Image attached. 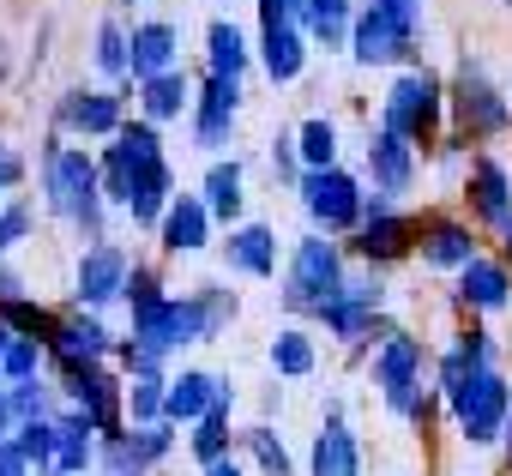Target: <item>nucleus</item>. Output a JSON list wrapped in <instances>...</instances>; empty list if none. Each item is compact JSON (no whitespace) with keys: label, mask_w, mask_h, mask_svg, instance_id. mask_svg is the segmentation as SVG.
Listing matches in <instances>:
<instances>
[{"label":"nucleus","mask_w":512,"mask_h":476,"mask_svg":"<svg viewBox=\"0 0 512 476\" xmlns=\"http://www.w3.org/2000/svg\"><path fill=\"white\" fill-rule=\"evenodd\" d=\"M235 121H241V79L229 73H205L199 91H193V115H187V133H193V151L217 157L235 145Z\"/></svg>","instance_id":"nucleus-14"},{"label":"nucleus","mask_w":512,"mask_h":476,"mask_svg":"<svg viewBox=\"0 0 512 476\" xmlns=\"http://www.w3.org/2000/svg\"><path fill=\"white\" fill-rule=\"evenodd\" d=\"M97 446H103L97 422L85 410L61 404L55 410V476H91L97 470Z\"/></svg>","instance_id":"nucleus-26"},{"label":"nucleus","mask_w":512,"mask_h":476,"mask_svg":"<svg viewBox=\"0 0 512 476\" xmlns=\"http://www.w3.org/2000/svg\"><path fill=\"white\" fill-rule=\"evenodd\" d=\"M163 296V272L157 266H145V260H133V272H127V308H139V302H157Z\"/></svg>","instance_id":"nucleus-47"},{"label":"nucleus","mask_w":512,"mask_h":476,"mask_svg":"<svg viewBox=\"0 0 512 476\" xmlns=\"http://www.w3.org/2000/svg\"><path fill=\"white\" fill-rule=\"evenodd\" d=\"M19 296H31V284H25L7 260H0V302H19Z\"/></svg>","instance_id":"nucleus-51"},{"label":"nucleus","mask_w":512,"mask_h":476,"mask_svg":"<svg viewBox=\"0 0 512 476\" xmlns=\"http://www.w3.org/2000/svg\"><path fill=\"white\" fill-rule=\"evenodd\" d=\"M7 79H13V43L0 37V85H7Z\"/></svg>","instance_id":"nucleus-54"},{"label":"nucleus","mask_w":512,"mask_h":476,"mask_svg":"<svg viewBox=\"0 0 512 476\" xmlns=\"http://www.w3.org/2000/svg\"><path fill=\"white\" fill-rule=\"evenodd\" d=\"M308 476H362V440L338 404H326V422L308 446Z\"/></svg>","instance_id":"nucleus-25"},{"label":"nucleus","mask_w":512,"mask_h":476,"mask_svg":"<svg viewBox=\"0 0 512 476\" xmlns=\"http://www.w3.org/2000/svg\"><path fill=\"white\" fill-rule=\"evenodd\" d=\"M272 175H278L284 187H296V181L308 175V163H302V145H296V133H278V139H272Z\"/></svg>","instance_id":"nucleus-46"},{"label":"nucleus","mask_w":512,"mask_h":476,"mask_svg":"<svg viewBox=\"0 0 512 476\" xmlns=\"http://www.w3.org/2000/svg\"><path fill=\"white\" fill-rule=\"evenodd\" d=\"M91 61H97V73H103V79H133V43H127L121 19H103V25H97Z\"/></svg>","instance_id":"nucleus-38"},{"label":"nucleus","mask_w":512,"mask_h":476,"mask_svg":"<svg viewBox=\"0 0 512 476\" xmlns=\"http://www.w3.org/2000/svg\"><path fill=\"white\" fill-rule=\"evenodd\" d=\"M266 362H272L278 380H308L320 368V344H314L308 326H278V338L266 344Z\"/></svg>","instance_id":"nucleus-33"},{"label":"nucleus","mask_w":512,"mask_h":476,"mask_svg":"<svg viewBox=\"0 0 512 476\" xmlns=\"http://www.w3.org/2000/svg\"><path fill=\"white\" fill-rule=\"evenodd\" d=\"M0 476H37V464L25 458V446L13 434H0Z\"/></svg>","instance_id":"nucleus-48"},{"label":"nucleus","mask_w":512,"mask_h":476,"mask_svg":"<svg viewBox=\"0 0 512 476\" xmlns=\"http://www.w3.org/2000/svg\"><path fill=\"white\" fill-rule=\"evenodd\" d=\"M350 25H356V0H302V31L314 37V49L326 55L350 49Z\"/></svg>","instance_id":"nucleus-32"},{"label":"nucleus","mask_w":512,"mask_h":476,"mask_svg":"<svg viewBox=\"0 0 512 476\" xmlns=\"http://www.w3.org/2000/svg\"><path fill=\"white\" fill-rule=\"evenodd\" d=\"M296 199H302L308 223L326 229V235H356L362 217H368V187H362V175H350L344 163L308 169V175L296 181Z\"/></svg>","instance_id":"nucleus-6"},{"label":"nucleus","mask_w":512,"mask_h":476,"mask_svg":"<svg viewBox=\"0 0 512 476\" xmlns=\"http://www.w3.org/2000/svg\"><path fill=\"white\" fill-rule=\"evenodd\" d=\"M223 398H235L223 374H205V368L169 374V422H181V428H193V422H199L211 404H223Z\"/></svg>","instance_id":"nucleus-28"},{"label":"nucleus","mask_w":512,"mask_h":476,"mask_svg":"<svg viewBox=\"0 0 512 476\" xmlns=\"http://www.w3.org/2000/svg\"><path fill=\"white\" fill-rule=\"evenodd\" d=\"M157 416H169V368L127 374V422H157Z\"/></svg>","instance_id":"nucleus-37"},{"label":"nucleus","mask_w":512,"mask_h":476,"mask_svg":"<svg viewBox=\"0 0 512 476\" xmlns=\"http://www.w3.org/2000/svg\"><path fill=\"white\" fill-rule=\"evenodd\" d=\"M434 368V356H428V344L422 338H410V332H386L380 344H374V362H368V380L380 386V404L392 410V416H410L416 410V398L428 392L422 386V374Z\"/></svg>","instance_id":"nucleus-7"},{"label":"nucleus","mask_w":512,"mask_h":476,"mask_svg":"<svg viewBox=\"0 0 512 476\" xmlns=\"http://www.w3.org/2000/svg\"><path fill=\"white\" fill-rule=\"evenodd\" d=\"M0 326H13V332H25V338H55V326H61V314H49L43 302H31V296H19V302H0Z\"/></svg>","instance_id":"nucleus-42"},{"label":"nucleus","mask_w":512,"mask_h":476,"mask_svg":"<svg viewBox=\"0 0 512 476\" xmlns=\"http://www.w3.org/2000/svg\"><path fill=\"white\" fill-rule=\"evenodd\" d=\"M241 452L253 458V470H260V476H296L290 446H284V440H278V428H266V422L241 428Z\"/></svg>","instance_id":"nucleus-36"},{"label":"nucleus","mask_w":512,"mask_h":476,"mask_svg":"<svg viewBox=\"0 0 512 476\" xmlns=\"http://www.w3.org/2000/svg\"><path fill=\"white\" fill-rule=\"evenodd\" d=\"M199 193H205V205H211V217H217L223 229L241 223V211H247V169H241V157H217V163L205 169Z\"/></svg>","instance_id":"nucleus-31"},{"label":"nucleus","mask_w":512,"mask_h":476,"mask_svg":"<svg viewBox=\"0 0 512 476\" xmlns=\"http://www.w3.org/2000/svg\"><path fill=\"white\" fill-rule=\"evenodd\" d=\"M458 308H470V314H506L512 308V260L476 254L458 272Z\"/></svg>","instance_id":"nucleus-27"},{"label":"nucleus","mask_w":512,"mask_h":476,"mask_svg":"<svg viewBox=\"0 0 512 476\" xmlns=\"http://www.w3.org/2000/svg\"><path fill=\"white\" fill-rule=\"evenodd\" d=\"M175 428H181V422L157 416V422H127V428L103 434L97 470H103V476H151V470L175 452Z\"/></svg>","instance_id":"nucleus-13"},{"label":"nucleus","mask_w":512,"mask_h":476,"mask_svg":"<svg viewBox=\"0 0 512 476\" xmlns=\"http://www.w3.org/2000/svg\"><path fill=\"white\" fill-rule=\"evenodd\" d=\"M260 19H284V25H302V0H260Z\"/></svg>","instance_id":"nucleus-50"},{"label":"nucleus","mask_w":512,"mask_h":476,"mask_svg":"<svg viewBox=\"0 0 512 476\" xmlns=\"http://www.w3.org/2000/svg\"><path fill=\"white\" fill-rule=\"evenodd\" d=\"M55 392H61V386H49L43 374H37V380H19V386H13V410H19V422H31V416H55V410H61Z\"/></svg>","instance_id":"nucleus-45"},{"label":"nucleus","mask_w":512,"mask_h":476,"mask_svg":"<svg viewBox=\"0 0 512 476\" xmlns=\"http://www.w3.org/2000/svg\"><path fill=\"white\" fill-rule=\"evenodd\" d=\"M506 410H512V380L500 374V362L482 368L476 380H464V386L446 398V416H452L458 440H470V446H500Z\"/></svg>","instance_id":"nucleus-8"},{"label":"nucleus","mask_w":512,"mask_h":476,"mask_svg":"<svg viewBox=\"0 0 512 476\" xmlns=\"http://www.w3.org/2000/svg\"><path fill=\"white\" fill-rule=\"evenodd\" d=\"M464 199H470L476 223L494 235V242L506 248V260H512V169H506L500 157L476 151L470 169H464Z\"/></svg>","instance_id":"nucleus-15"},{"label":"nucleus","mask_w":512,"mask_h":476,"mask_svg":"<svg viewBox=\"0 0 512 476\" xmlns=\"http://www.w3.org/2000/svg\"><path fill=\"white\" fill-rule=\"evenodd\" d=\"M380 121L386 127H398L416 151H428V145H440V133H446V79L434 73V67H404L392 85H386V103H380Z\"/></svg>","instance_id":"nucleus-5"},{"label":"nucleus","mask_w":512,"mask_h":476,"mask_svg":"<svg viewBox=\"0 0 512 476\" xmlns=\"http://www.w3.org/2000/svg\"><path fill=\"white\" fill-rule=\"evenodd\" d=\"M260 67L272 85H296L308 73V55H314V37L302 25H284V19H260Z\"/></svg>","instance_id":"nucleus-20"},{"label":"nucleus","mask_w":512,"mask_h":476,"mask_svg":"<svg viewBox=\"0 0 512 476\" xmlns=\"http://www.w3.org/2000/svg\"><path fill=\"white\" fill-rule=\"evenodd\" d=\"M133 314V344H145L151 356H181L187 344H205V314H199V296L187 290V296H157V302H139V308H127Z\"/></svg>","instance_id":"nucleus-9"},{"label":"nucleus","mask_w":512,"mask_h":476,"mask_svg":"<svg viewBox=\"0 0 512 476\" xmlns=\"http://www.w3.org/2000/svg\"><path fill=\"white\" fill-rule=\"evenodd\" d=\"M223 266L235 278H278V229L272 223H253V217L229 223V235H223Z\"/></svg>","instance_id":"nucleus-21"},{"label":"nucleus","mask_w":512,"mask_h":476,"mask_svg":"<svg viewBox=\"0 0 512 476\" xmlns=\"http://www.w3.org/2000/svg\"><path fill=\"white\" fill-rule=\"evenodd\" d=\"M446 127H452L458 145H488V139L512 133V103H506V91L494 85L488 61L464 55V61L452 67V79H446Z\"/></svg>","instance_id":"nucleus-3"},{"label":"nucleus","mask_w":512,"mask_h":476,"mask_svg":"<svg viewBox=\"0 0 512 476\" xmlns=\"http://www.w3.org/2000/svg\"><path fill=\"white\" fill-rule=\"evenodd\" d=\"M37 235V211H31V199H7L0 205V260H7L13 248H25Z\"/></svg>","instance_id":"nucleus-44"},{"label":"nucleus","mask_w":512,"mask_h":476,"mask_svg":"<svg viewBox=\"0 0 512 476\" xmlns=\"http://www.w3.org/2000/svg\"><path fill=\"white\" fill-rule=\"evenodd\" d=\"M416 235H422V223H416L398 199L368 193V217H362V229H356V235H344V242L356 248V260H362V266H392V260L416 254Z\"/></svg>","instance_id":"nucleus-12"},{"label":"nucleus","mask_w":512,"mask_h":476,"mask_svg":"<svg viewBox=\"0 0 512 476\" xmlns=\"http://www.w3.org/2000/svg\"><path fill=\"white\" fill-rule=\"evenodd\" d=\"M253 61H260V55L247 49V37H241L235 19H211V25H205V73H229V79H241Z\"/></svg>","instance_id":"nucleus-34"},{"label":"nucleus","mask_w":512,"mask_h":476,"mask_svg":"<svg viewBox=\"0 0 512 476\" xmlns=\"http://www.w3.org/2000/svg\"><path fill=\"white\" fill-rule=\"evenodd\" d=\"M121 121H127V103L121 91H103V85H73L55 103V133H73V139H115Z\"/></svg>","instance_id":"nucleus-17"},{"label":"nucleus","mask_w":512,"mask_h":476,"mask_svg":"<svg viewBox=\"0 0 512 476\" xmlns=\"http://www.w3.org/2000/svg\"><path fill=\"white\" fill-rule=\"evenodd\" d=\"M115 332L103 326L97 308H79V314H61L55 338H49V362H109L115 356Z\"/></svg>","instance_id":"nucleus-22"},{"label":"nucleus","mask_w":512,"mask_h":476,"mask_svg":"<svg viewBox=\"0 0 512 476\" xmlns=\"http://www.w3.org/2000/svg\"><path fill=\"white\" fill-rule=\"evenodd\" d=\"M296 145H302V163H308V169H332V163H338V121L308 115V121L296 127Z\"/></svg>","instance_id":"nucleus-39"},{"label":"nucleus","mask_w":512,"mask_h":476,"mask_svg":"<svg viewBox=\"0 0 512 476\" xmlns=\"http://www.w3.org/2000/svg\"><path fill=\"white\" fill-rule=\"evenodd\" d=\"M362 163H368V187L386 193V199H404L416 187V169H422V151L398 133V127H368V145H362Z\"/></svg>","instance_id":"nucleus-18"},{"label":"nucleus","mask_w":512,"mask_h":476,"mask_svg":"<svg viewBox=\"0 0 512 476\" xmlns=\"http://www.w3.org/2000/svg\"><path fill=\"white\" fill-rule=\"evenodd\" d=\"M229 404L235 398H223V404H211L199 422H193V434H187V446H193V458L199 464H217V458H229V446L241 440L235 428H229Z\"/></svg>","instance_id":"nucleus-35"},{"label":"nucleus","mask_w":512,"mask_h":476,"mask_svg":"<svg viewBox=\"0 0 512 476\" xmlns=\"http://www.w3.org/2000/svg\"><path fill=\"white\" fill-rule=\"evenodd\" d=\"M416 25L422 19L392 13V7H380V0H362L356 25H350V61L356 67H392V61L416 67Z\"/></svg>","instance_id":"nucleus-11"},{"label":"nucleus","mask_w":512,"mask_h":476,"mask_svg":"<svg viewBox=\"0 0 512 476\" xmlns=\"http://www.w3.org/2000/svg\"><path fill=\"white\" fill-rule=\"evenodd\" d=\"M193 296H199V314H205V344L223 338V332L235 326V314H241V296H235L229 284H199Z\"/></svg>","instance_id":"nucleus-41"},{"label":"nucleus","mask_w":512,"mask_h":476,"mask_svg":"<svg viewBox=\"0 0 512 476\" xmlns=\"http://www.w3.org/2000/svg\"><path fill=\"white\" fill-rule=\"evenodd\" d=\"M127 43H133V85L151 79V73L181 67V31H175L169 19H139V25L127 31Z\"/></svg>","instance_id":"nucleus-29"},{"label":"nucleus","mask_w":512,"mask_h":476,"mask_svg":"<svg viewBox=\"0 0 512 476\" xmlns=\"http://www.w3.org/2000/svg\"><path fill=\"white\" fill-rule=\"evenodd\" d=\"M199 476H247V470H241V458L229 452V458H217V464H199Z\"/></svg>","instance_id":"nucleus-52"},{"label":"nucleus","mask_w":512,"mask_h":476,"mask_svg":"<svg viewBox=\"0 0 512 476\" xmlns=\"http://www.w3.org/2000/svg\"><path fill=\"white\" fill-rule=\"evenodd\" d=\"M380 7H392V13H410V19H422V7H428V0H380Z\"/></svg>","instance_id":"nucleus-53"},{"label":"nucleus","mask_w":512,"mask_h":476,"mask_svg":"<svg viewBox=\"0 0 512 476\" xmlns=\"http://www.w3.org/2000/svg\"><path fill=\"white\" fill-rule=\"evenodd\" d=\"M211 229H217V217H211L205 193H175L163 223H157V242H163V254H205Z\"/></svg>","instance_id":"nucleus-24"},{"label":"nucleus","mask_w":512,"mask_h":476,"mask_svg":"<svg viewBox=\"0 0 512 476\" xmlns=\"http://www.w3.org/2000/svg\"><path fill=\"white\" fill-rule=\"evenodd\" d=\"M43 211L61 217V223H73L85 242H103L109 187H103V163L85 145L49 139V151H43Z\"/></svg>","instance_id":"nucleus-2"},{"label":"nucleus","mask_w":512,"mask_h":476,"mask_svg":"<svg viewBox=\"0 0 512 476\" xmlns=\"http://www.w3.org/2000/svg\"><path fill=\"white\" fill-rule=\"evenodd\" d=\"M500 356H494V338L482 332V326H464V332H452V344L434 356V392L440 398H452L464 380H476L482 368H494Z\"/></svg>","instance_id":"nucleus-23"},{"label":"nucleus","mask_w":512,"mask_h":476,"mask_svg":"<svg viewBox=\"0 0 512 476\" xmlns=\"http://www.w3.org/2000/svg\"><path fill=\"white\" fill-rule=\"evenodd\" d=\"M19 181H25V157H19V145L0 139V193H13Z\"/></svg>","instance_id":"nucleus-49"},{"label":"nucleus","mask_w":512,"mask_h":476,"mask_svg":"<svg viewBox=\"0 0 512 476\" xmlns=\"http://www.w3.org/2000/svg\"><path fill=\"white\" fill-rule=\"evenodd\" d=\"M416 254H422L428 272H452V278H458V272L482 254V242H476V229H470L464 217H422Z\"/></svg>","instance_id":"nucleus-19"},{"label":"nucleus","mask_w":512,"mask_h":476,"mask_svg":"<svg viewBox=\"0 0 512 476\" xmlns=\"http://www.w3.org/2000/svg\"><path fill=\"white\" fill-rule=\"evenodd\" d=\"M109 7H133V0H109Z\"/></svg>","instance_id":"nucleus-56"},{"label":"nucleus","mask_w":512,"mask_h":476,"mask_svg":"<svg viewBox=\"0 0 512 476\" xmlns=\"http://www.w3.org/2000/svg\"><path fill=\"white\" fill-rule=\"evenodd\" d=\"M350 278V254H344V235H326V229H308L302 242L290 248L284 260V308L290 314H320Z\"/></svg>","instance_id":"nucleus-4"},{"label":"nucleus","mask_w":512,"mask_h":476,"mask_svg":"<svg viewBox=\"0 0 512 476\" xmlns=\"http://www.w3.org/2000/svg\"><path fill=\"white\" fill-rule=\"evenodd\" d=\"M500 7H512V0H500Z\"/></svg>","instance_id":"nucleus-57"},{"label":"nucleus","mask_w":512,"mask_h":476,"mask_svg":"<svg viewBox=\"0 0 512 476\" xmlns=\"http://www.w3.org/2000/svg\"><path fill=\"white\" fill-rule=\"evenodd\" d=\"M13 440L25 446V458L37 464V476H55V416H31V422H19Z\"/></svg>","instance_id":"nucleus-43"},{"label":"nucleus","mask_w":512,"mask_h":476,"mask_svg":"<svg viewBox=\"0 0 512 476\" xmlns=\"http://www.w3.org/2000/svg\"><path fill=\"white\" fill-rule=\"evenodd\" d=\"M55 374H61V398L73 410H85L97 422V434L127 428V374H121V362L115 368L109 362H55Z\"/></svg>","instance_id":"nucleus-10"},{"label":"nucleus","mask_w":512,"mask_h":476,"mask_svg":"<svg viewBox=\"0 0 512 476\" xmlns=\"http://www.w3.org/2000/svg\"><path fill=\"white\" fill-rule=\"evenodd\" d=\"M500 452H506V464H512V410H506V434H500Z\"/></svg>","instance_id":"nucleus-55"},{"label":"nucleus","mask_w":512,"mask_h":476,"mask_svg":"<svg viewBox=\"0 0 512 476\" xmlns=\"http://www.w3.org/2000/svg\"><path fill=\"white\" fill-rule=\"evenodd\" d=\"M127 272H133V260H127V248L121 242H85V254H79V272H73V302L79 308H115L121 296H127Z\"/></svg>","instance_id":"nucleus-16"},{"label":"nucleus","mask_w":512,"mask_h":476,"mask_svg":"<svg viewBox=\"0 0 512 476\" xmlns=\"http://www.w3.org/2000/svg\"><path fill=\"white\" fill-rule=\"evenodd\" d=\"M43 362H49V344L13 332V338H7V356H0V374H7V386H19V380H37Z\"/></svg>","instance_id":"nucleus-40"},{"label":"nucleus","mask_w":512,"mask_h":476,"mask_svg":"<svg viewBox=\"0 0 512 476\" xmlns=\"http://www.w3.org/2000/svg\"><path fill=\"white\" fill-rule=\"evenodd\" d=\"M139 115H145V121H157V127H169V121L193 115V79H187L181 67L139 79Z\"/></svg>","instance_id":"nucleus-30"},{"label":"nucleus","mask_w":512,"mask_h":476,"mask_svg":"<svg viewBox=\"0 0 512 476\" xmlns=\"http://www.w3.org/2000/svg\"><path fill=\"white\" fill-rule=\"evenodd\" d=\"M103 187H109V205H121L133 217V229H157L169 199H175V169L163 157V139H157V121H121V133L103 145Z\"/></svg>","instance_id":"nucleus-1"}]
</instances>
